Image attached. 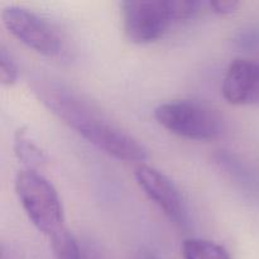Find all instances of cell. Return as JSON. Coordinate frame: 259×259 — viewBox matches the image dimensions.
<instances>
[{"mask_svg": "<svg viewBox=\"0 0 259 259\" xmlns=\"http://www.w3.org/2000/svg\"><path fill=\"white\" fill-rule=\"evenodd\" d=\"M15 192L30 222L39 232L53 235L63 228L60 195L43 175L33 169L18 172Z\"/></svg>", "mask_w": 259, "mask_h": 259, "instance_id": "2", "label": "cell"}, {"mask_svg": "<svg viewBox=\"0 0 259 259\" xmlns=\"http://www.w3.org/2000/svg\"><path fill=\"white\" fill-rule=\"evenodd\" d=\"M0 80L4 85H13L18 80V66L4 46L0 47Z\"/></svg>", "mask_w": 259, "mask_h": 259, "instance_id": "11", "label": "cell"}, {"mask_svg": "<svg viewBox=\"0 0 259 259\" xmlns=\"http://www.w3.org/2000/svg\"><path fill=\"white\" fill-rule=\"evenodd\" d=\"M136 180L147 196L159 206L167 218L175 224L186 222V206L179 189L174 182L158 169L147 164L136 168Z\"/></svg>", "mask_w": 259, "mask_h": 259, "instance_id": "6", "label": "cell"}, {"mask_svg": "<svg viewBox=\"0 0 259 259\" xmlns=\"http://www.w3.org/2000/svg\"><path fill=\"white\" fill-rule=\"evenodd\" d=\"M51 245L55 259H82L77 240L65 227L51 235Z\"/></svg>", "mask_w": 259, "mask_h": 259, "instance_id": "10", "label": "cell"}, {"mask_svg": "<svg viewBox=\"0 0 259 259\" xmlns=\"http://www.w3.org/2000/svg\"><path fill=\"white\" fill-rule=\"evenodd\" d=\"M146 259H159V258L156 257V255H153V254H148L146 257Z\"/></svg>", "mask_w": 259, "mask_h": 259, "instance_id": "14", "label": "cell"}, {"mask_svg": "<svg viewBox=\"0 0 259 259\" xmlns=\"http://www.w3.org/2000/svg\"><path fill=\"white\" fill-rule=\"evenodd\" d=\"M34 93L53 114L105 153L126 162L147 159V149L138 139L106 118L91 101L68 88L42 81L34 86Z\"/></svg>", "mask_w": 259, "mask_h": 259, "instance_id": "1", "label": "cell"}, {"mask_svg": "<svg viewBox=\"0 0 259 259\" xmlns=\"http://www.w3.org/2000/svg\"><path fill=\"white\" fill-rule=\"evenodd\" d=\"M2 19L7 29L18 40L45 56L61 52V38L52 25L30 10L10 5L3 9Z\"/></svg>", "mask_w": 259, "mask_h": 259, "instance_id": "5", "label": "cell"}, {"mask_svg": "<svg viewBox=\"0 0 259 259\" xmlns=\"http://www.w3.org/2000/svg\"><path fill=\"white\" fill-rule=\"evenodd\" d=\"M124 33L131 42L159 39L176 22L171 0H128L121 4Z\"/></svg>", "mask_w": 259, "mask_h": 259, "instance_id": "4", "label": "cell"}, {"mask_svg": "<svg viewBox=\"0 0 259 259\" xmlns=\"http://www.w3.org/2000/svg\"><path fill=\"white\" fill-rule=\"evenodd\" d=\"M14 151L15 156L23 164L27 166V169L38 171L46 163L45 153L29 138L25 128H19L15 132Z\"/></svg>", "mask_w": 259, "mask_h": 259, "instance_id": "8", "label": "cell"}, {"mask_svg": "<svg viewBox=\"0 0 259 259\" xmlns=\"http://www.w3.org/2000/svg\"><path fill=\"white\" fill-rule=\"evenodd\" d=\"M154 118L171 133L194 141H211L223 132L218 110L195 100H174L158 105Z\"/></svg>", "mask_w": 259, "mask_h": 259, "instance_id": "3", "label": "cell"}, {"mask_svg": "<svg viewBox=\"0 0 259 259\" xmlns=\"http://www.w3.org/2000/svg\"><path fill=\"white\" fill-rule=\"evenodd\" d=\"M171 3L176 20H185L194 17L201 5V3L196 0H171Z\"/></svg>", "mask_w": 259, "mask_h": 259, "instance_id": "12", "label": "cell"}, {"mask_svg": "<svg viewBox=\"0 0 259 259\" xmlns=\"http://www.w3.org/2000/svg\"><path fill=\"white\" fill-rule=\"evenodd\" d=\"M184 259H232L223 245L211 240L190 238L182 244Z\"/></svg>", "mask_w": 259, "mask_h": 259, "instance_id": "9", "label": "cell"}, {"mask_svg": "<svg viewBox=\"0 0 259 259\" xmlns=\"http://www.w3.org/2000/svg\"><path fill=\"white\" fill-rule=\"evenodd\" d=\"M209 5L218 14H230L238 9L239 3L235 0H218V2H210Z\"/></svg>", "mask_w": 259, "mask_h": 259, "instance_id": "13", "label": "cell"}, {"mask_svg": "<svg viewBox=\"0 0 259 259\" xmlns=\"http://www.w3.org/2000/svg\"><path fill=\"white\" fill-rule=\"evenodd\" d=\"M222 93L233 105H259V60L233 61L225 72Z\"/></svg>", "mask_w": 259, "mask_h": 259, "instance_id": "7", "label": "cell"}]
</instances>
